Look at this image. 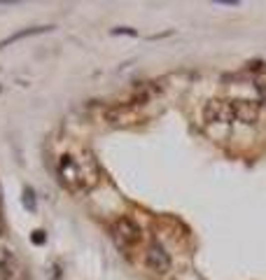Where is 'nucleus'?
I'll return each instance as SVG.
<instances>
[{"mask_svg":"<svg viewBox=\"0 0 266 280\" xmlns=\"http://www.w3.org/2000/svg\"><path fill=\"white\" fill-rule=\"evenodd\" d=\"M233 103V115L236 119L243 124H254L257 117H259V103L254 101H247V98H238V101H231Z\"/></svg>","mask_w":266,"mask_h":280,"instance_id":"obj_4","label":"nucleus"},{"mask_svg":"<svg viewBox=\"0 0 266 280\" xmlns=\"http://www.w3.org/2000/svg\"><path fill=\"white\" fill-rule=\"evenodd\" d=\"M257 94H259V101L266 103V84H264V82L257 84Z\"/></svg>","mask_w":266,"mask_h":280,"instance_id":"obj_8","label":"nucleus"},{"mask_svg":"<svg viewBox=\"0 0 266 280\" xmlns=\"http://www.w3.org/2000/svg\"><path fill=\"white\" fill-rule=\"evenodd\" d=\"M145 264H147L150 271H154V273H159V275H166L171 271V257H168V252H166L159 243H152V245L147 247V252H145Z\"/></svg>","mask_w":266,"mask_h":280,"instance_id":"obj_3","label":"nucleus"},{"mask_svg":"<svg viewBox=\"0 0 266 280\" xmlns=\"http://www.w3.org/2000/svg\"><path fill=\"white\" fill-rule=\"evenodd\" d=\"M0 275H3V280H24L21 264L17 261V257L12 252L3 254V259H0Z\"/></svg>","mask_w":266,"mask_h":280,"instance_id":"obj_5","label":"nucleus"},{"mask_svg":"<svg viewBox=\"0 0 266 280\" xmlns=\"http://www.w3.org/2000/svg\"><path fill=\"white\" fill-rule=\"evenodd\" d=\"M61 175L66 180V185L70 187H75L82 180V171H80V166L75 164V159L70 157V154H63L61 157Z\"/></svg>","mask_w":266,"mask_h":280,"instance_id":"obj_6","label":"nucleus"},{"mask_svg":"<svg viewBox=\"0 0 266 280\" xmlns=\"http://www.w3.org/2000/svg\"><path fill=\"white\" fill-rule=\"evenodd\" d=\"M33 238H35V243H42V233H40V231H35Z\"/></svg>","mask_w":266,"mask_h":280,"instance_id":"obj_9","label":"nucleus"},{"mask_svg":"<svg viewBox=\"0 0 266 280\" xmlns=\"http://www.w3.org/2000/svg\"><path fill=\"white\" fill-rule=\"evenodd\" d=\"M112 236L124 250H129V247H136L143 238V231H140V226L133 222L131 217H119L112 224Z\"/></svg>","mask_w":266,"mask_h":280,"instance_id":"obj_1","label":"nucleus"},{"mask_svg":"<svg viewBox=\"0 0 266 280\" xmlns=\"http://www.w3.org/2000/svg\"><path fill=\"white\" fill-rule=\"evenodd\" d=\"M47 31H52V26H38V28H26V31H19V33L10 35L7 40H3V42H0V49H3V47H7V45H12V42H17V40H24V38H28V35L47 33Z\"/></svg>","mask_w":266,"mask_h":280,"instance_id":"obj_7","label":"nucleus"},{"mask_svg":"<svg viewBox=\"0 0 266 280\" xmlns=\"http://www.w3.org/2000/svg\"><path fill=\"white\" fill-rule=\"evenodd\" d=\"M203 119L208 124H231L236 122L233 115V103L224 98H212L203 105Z\"/></svg>","mask_w":266,"mask_h":280,"instance_id":"obj_2","label":"nucleus"}]
</instances>
